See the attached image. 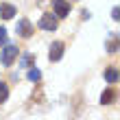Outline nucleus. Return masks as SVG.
<instances>
[{"label":"nucleus","instance_id":"f257e3e1","mask_svg":"<svg viewBox=\"0 0 120 120\" xmlns=\"http://www.w3.org/2000/svg\"><path fill=\"white\" fill-rule=\"evenodd\" d=\"M57 26H59L57 15H52V13H44V15H41L39 29H44V31H57Z\"/></svg>","mask_w":120,"mask_h":120},{"label":"nucleus","instance_id":"f03ea898","mask_svg":"<svg viewBox=\"0 0 120 120\" xmlns=\"http://www.w3.org/2000/svg\"><path fill=\"white\" fill-rule=\"evenodd\" d=\"M15 57H18V46H13V44H9L2 50V63L7 68L9 66H13V61H15Z\"/></svg>","mask_w":120,"mask_h":120},{"label":"nucleus","instance_id":"7ed1b4c3","mask_svg":"<svg viewBox=\"0 0 120 120\" xmlns=\"http://www.w3.org/2000/svg\"><path fill=\"white\" fill-rule=\"evenodd\" d=\"M70 13V4L66 0H55V15L57 18H66Z\"/></svg>","mask_w":120,"mask_h":120},{"label":"nucleus","instance_id":"20e7f679","mask_svg":"<svg viewBox=\"0 0 120 120\" xmlns=\"http://www.w3.org/2000/svg\"><path fill=\"white\" fill-rule=\"evenodd\" d=\"M61 55H63V44L61 41H52V46H50V61H59L61 59Z\"/></svg>","mask_w":120,"mask_h":120},{"label":"nucleus","instance_id":"39448f33","mask_svg":"<svg viewBox=\"0 0 120 120\" xmlns=\"http://www.w3.org/2000/svg\"><path fill=\"white\" fill-rule=\"evenodd\" d=\"M18 35H22V37H31L33 35V24L29 20H22V22L18 24Z\"/></svg>","mask_w":120,"mask_h":120},{"label":"nucleus","instance_id":"423d86ee","mask_svg":"<svg viewBox=\"0 0 120 120\" xmlns=\"http://www.w3.org/2000/svg\"><path fill=\"white\" fill-rule=\"evenodd\" d=\"M0 15H2L4 20H11L13 15H15V7H13V4H2V9H0Z\"/></svg>","mask_w":120,"mask_h":120},{"label":"nucleus","instance_id":"0eeeda50","mask_svg":"<svg viewBox=\"0 0 120 120\" xmlns=\"http://www.w3.org/2000/svg\"><path fill=\"white\" fill-rule=\"evenodd\" d=\"M111 101H116V92H114V90H105L103 96H101V103H103V105H109Z\"/></svg>","mask_w":120,"mask_h":120},{"label":"nucleus","instance_id":"6e6552de","mask_svg":"<svg viewBox=\"0 0 120 120\" xmlns=\"http://www.w3.org/2000/svg\"><path fill=\"white\" fill-rule=\"evenodd\" d=\"M105 79H107L109 83H116V81H118V70H116V68H107V72H105Z\"/></svg>","mask_w":120,"mask_h":120},{"label":"nucleus","instance_id":"1a4fd4ad","mask_svg":"<svg viewBox=\"0 0 120 120\" xmlns=\"http://www.w3.org/2000/svg\"><path fill=\"white\" fill-rule=\"evenodd\" d=\"M26 76H29V81H33V83H37V81L41 79V72H39L37 68H31V70H29V74H26Z\"/></svg>","mask_w":120,"mask_h":120},{"label":"nucleus","instance_id":"9d476101","mask_svg":"<svg viewBox=\"0 0 120 120\" xmlns=\"http://www.w3.org/2000/svg\"><path fill=\"white\" fill-rule=\"evenodd\" d=\"M7 98H9V85H4V83H0V103H4Z\"/></svg>","mask_w":120,"mask_h":120},{"label":"nucleus","instance_id":"9b49d317","mask_svg":"<svg viewBox=\"0 0 120 120\" xmlns=\"http://www.w3.org/2000/svg\"><path fill=\"white\" fill-rule=\"evenodd\" d=\"M33 63V55H24V59H22V66L26 68V66H31Z\"/></svg>","mask_w":120,"mask_h":120},{"label":"nucleus","instance_id":"f8f14e48","mask_svg":"<svg viewBox=\"0 0 120 120\" xmlns=\"http://www.w3.org/2000/svg\"><path fill=\"white\" fill-rule=\"evenodd\" d=\"M116 48H118V41H116V37H114V41H109V44H107V50L111 52V50H116Z\"/></svg>","mask_w":120,"mask_h":120},{"label":"nucleus","instance_id":"ddd939ff","mask_svg":"<svg viewBox=\"0 0 120 120\" xmlns=\"http://www.w3.org/2000/svg\"><path fill=\"white\" fill-rule=\"evenodd\" d=\"M4 39H7V31L0 26V44H4Z\"/></svg>","mask_w":120,"mask_h":120},{"label":"nucleus","instance_id":"4468645a","mask_svg":"<svg viewBox=\"0 0 120 120\" xmlns=\"http://www.w3.org/2000/svg\"><path fill=\"white\" fill-rule=\"evenodd\" d=\"M111 13H114V20H118V18H120V11H118V7H114V11H111Z\"/></svg>","mask_w":120,"mask_h":120}]
</instances>
